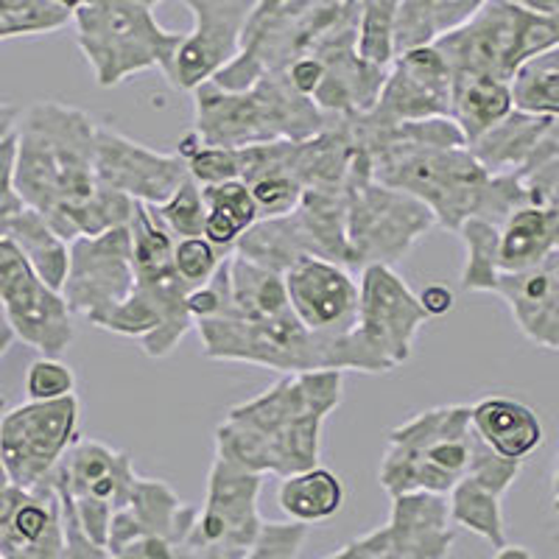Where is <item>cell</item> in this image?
<instances>
[{
  "mask_svg": "<svg viewBox=\"0 0 559 559\" xmlns=\"http://www.w3.org/2000/svg\"><path fill=\"white\" fill-rule=\"evenodd\" d=\"M96 127L84 109L62 102L32 104L14 127L20 197L68 243L132 218V199L109 191L96 174Z\"/></svg>",
  "mask_w": 559,
  "mask_h": 559,
  "instance_id": "obj_1",
  "label": "cell"
},
{
  "mask_svg": "<svg viewBox=\"0 0 559 559\" xmlns=\"http://www.w3.org/2000/svg\"><path fill=\"white\" fill-rule=\"evenodd\" d=\"M344 372L317 369L280 376L266 392L227 412L216 428V456L258 476L317 467L324 419L338 408Z\"/></svg>",
  "mask_w": 559,
  "mask_h": 559,
  "instance_id": "obj_2",
  "label": "cell"
},
{
  "mask_svg": "<svg viewBox=\"0 0 559 559\" xmlns=\"http://www.w3.org/2000/svg\"><path fill=\"white\" fill-rule=\"evenodd\" d=\"M358 26L361 9L356 0H258L236 59L210 82L224 90H243L342 39H358Z\"/></svg>",
  "mask_w": 559,
  "mask_h": 559,
  "instance_id": "obj_3",
  "label": "cell"
},
{
  "mask_svg": "<svg viewBox=\"0 0 559 559\" xmlns=\"http://www.w3.org/2000/svg\"><path fill=\"white\" fill-rule=\"evenodd\" d=\"M134 292L115 308L98 331L138 338L148 358H166L193 328L188 294L193 292L174 269V241L152 204L134 202L129 218Z\"/></svg>",
  "mask_w": 559,
  "mask_h": 559,
  "instance_id": "obj_4",
  "label": "cell"
},
{
  "mask_svg": "<svg viewBox=\"0 0 559 559\" xmlns=\"http://www.w3.org/2000/svg\"><path fill=\"white\" fill-rule=\"evenodd\" d=\"M193 134L204 146L252 148L280 140H308L331 123V115L297 93L283 73L258 79L243 90L204 82L193 90Z\"/></svg>",
  "mask_w": 559,
  "mask_h": 559,
  "instance_id": "obj_5",
  "label": "cell"
},
{
  "mask_svg": "<svg viewBox=\"0 0 559 559\" xmlns=\"http://www.w3.org/2000/svg\"><path fill=\"white\" fill-rule=\"evenodd\" d=\"M218 306L213 317L199 319L193 328L202 338L204 356L210 361L249 364L292 376L333 369V347L338 336H319L294 317L292 306L283 308H236L229 306L222 272L213 274Z\"/></svg>",
  "mask_w": 559,
  "mask_h": 559,
  "instance_id": "obj_6",
  "label": "cell"
},
{
  "mask_svg": "<svg viewBox=\"0 0 559 559\" xmlns=\"http://www.w3.org/2000/svg\"><path fill=\"white\" fill-rule=\"evenodd\" d=\"M159 3L166 0H82L70 23L98 87H118L152 68L171 76L174 57L188 34L159 26L154 14Z\"/></svg>",
  "mask_w": 559,
  "mask_h": 559,
  "instance_id": "obj_7",
  "label": "cell"
},
{
  "mask_svg": "<svg viewBox=\"0 0 559 559\" xmlns=\"http://www.w3.org/2000/svg\"><path fill=\"white\" fill-rule=\"evenodd\" d=\"M473 451L471 406L428 408L389 431L378 478L392 498L448 496L471 471Z\"/></svg>",
  "mask_w": 559,
  "mask_h": 559,
  "instance_id": "obj_8",
  "label": "cell"
},
{
  "mask_svg": "<svg viewBox=\"0 0 559 559\" xmlns=\"http://www.w3.org/2000/svg\"><path fill=\"white\" fill-rule=\"evenodd\" d=\"M428 313L394 266H367L358 274L356 328L336 338L333 369L383 376L412 358Z\"/></svg>",
  "mask_w": 559,
  "mask_h": 559,
  "instance_id": "obj_9",
  "label": "cell"
},
{
  "mask_svg": "<svg viewBox=\"0 0 559 559\" xmlns=\"http://www.w3.org/2000/svg\"><path fill=\"white\" fill-rule=\"evenodd\" d=\"M431 45L451 73H481L512 82L526 59L557 48L559 14L532 12L509 0H484L471 20Z\"/></svg>",
  "mask_w": 559,
  "mask_h": 559,
  "instance_id": "obj_10",
  "label": "cell"
},
{
  "mask_svg": "<svg viewBox=\"0 0 559 559\" xmlns=\"http://www.w3.org/2000/svg\"><path fill=\"white\" fill-rule=\"evenodd\" d=\"M437 227L431 210L372 177L369 157L358 148L347 177V247L353 272L397 266L414 243Z\"/></svg>",
  "mask_w": 559,
  "mask_h": 559,
  "instance_id": "obj_11",
  "label": "cell"
},
{
  "mask_svg": "<svg viewBox=\"0 0 559 559\" xmlns=\"http://www.w3.org/2000/svg\"><path fill=\"white\" fill-rule=\"evenodd\" d=\"M263 476L213 459L207 498L179 546L177 559H243L258 540L263 521L258 512Z\"/></svg>",
  "mask_w": 559,
  "mask_h": 559,
  "instance_id": "obj_12",
  "label": "cell"
},
{
  "mask_svg": "<svg viewBox=\"0 0 559 559\" xmlns=\"http://www.w3.org/2000/svg\"><path fill=\"white\" fill-rule=\"evenodd\" d=\"M51 478L84 537L104 551L109 521L138 481L132 456L96 439H76Z\"/></svg>",
  "mask_w": 559,
  "mask_h": 559,
  "instance_id": "obj_13",
  "label": "cell"
},
{
  "mask_svg": "<svg viewBox=\"0 0 559 559\" xmlns=\"http://www.w3.org/2000/svg\"><path fill=\"white\" fill-rule=\"evenodd\" d=\"M82 403L76 394L62 401H28L0 417V464L14 487L32 489L48 481L64 453L79 439Z\"/></svg>",
  "mask_w": 559,
  "mask_h": 559,
  "instance_id": "obj_14",
  "label": "cell"
},
{
  "mask_svg": "<svg viewBox=\"0 0 559 559\" xmlns=\"http://www.w3.org/2000/svg\"><path fill=\"white\" fill-rule=\"evenodd\" d=\"M134 292L132 236L129 224L70 241L68 277L62 283V299L73 317H84L93 328L123 306Z\"/></svg>",
  "mask_w": 559,
  "mask_h": 559,
  "instance_id": "obj_15",
  "label": "cell"
},
{
  "mask_svg": "<svg viewBox=\"0 0 559 559\" xmlns=\"http://www.w3.org/2000/svg\"><path fill=\"white\" fill-rule=\"evenodd\" d=\"M0 302L14 338L37 349L39 356L62 358L73 342V313L62 299V292L48 286L3 233H0Z\"/></svg>",
  "mask_w": 559,
  "mask_h": 559,
  "instance_id": "obj_16",
  "label": "cell"
},
{
  "mask_svg": "<svg viewBox=\"0 0 559 559\" xmlns=\"http://www.w3.org/2000/svg\"><path fill=\"white\" fill-rule=\"evenodd\" d=\"M376 129L401 127L428 118H451V70L433 45L403 51L386 68L372 109L361 112Z\"/></svg>",
  "mask_w": 559,
  "mask_h": 559,
  "instance_id": "obj_17",
  "label": "cell"
},
{
  "mask_svg": "<svg viewBox=\"0 0 559 559\" xmlns=\"http://www.w3.org/2000/svg\"><path fill=\"white\" fill-rule=\"evenodd\" d=\"M96 174L109 191L152 207L168 202L191 177L179 154L154 152L104 123L96 127Z\"/></svg>",
  "mask_w": 559,
  "mask_h": 559,
  "instance_id": "obj_18",
  "label": "cell"
},
{
  "mask_svg": "<svg viewBox=\"0 0 559 559\" xmlns=\"http://www.w3.org/2000/svg\"><path fill=\"white\" fill-rule=\"evenodd\" d=\"M197 17V28L185 37L171 64L168 82L193 93L227 68L238 53L243 26L258 0H182Z\"/></svg>",
  "mask_w": 559,
  "mask_h": 559,
  "instance_id": "obj_19",
  "label": "cell"
},
{
  "mask_svg": "<svg viewBox=\"0 0 559 559\" xmlns=\"http://www.w3.org/2000/svg\"><path fill=\"white\" fill-rule=\"evenodd\" d=\"M294 317L319 336H344L358 319V280L353 269L324 258H302L283 272Z\"/></svg>",
  "mask_w": 559,
  "mask_h": 559,
  "instance_id": "obj_20",
  "label": "cell"
},
{
  "mask_svg": "<svg viewBox=\"0 0 559 559\" xmlns=\"http://www.w3.org/2000/svg\"><path fill=\"white\" fill-rule=\"evenodd\" d=\"M64 548L62 498L53 478L0 492V559H59Z\"/></svg>",
  "mask_w": 559,
  "mask_h": 559,
  "instance_id": "obj_21",
  "label": "cell"
},
{
  "mask_svg": "<svg viewBox=\"0 0 559 559\" xmlns=\"http://www.w3.org/2000/svg\"><path fill=\"white\" fill-rule=\"evenodd\" d=\"M492 294L507 302L528 342L559 349V249L526 272L501 274Z\"/></svg>",
  "mask_w": 559,
  "mask_h": 559,
  "instance_id": "obj_22",
  "label": "cell"
},
{
  "mask_svg": "<svg viewBox=\"0 0 559 559\" xmlns=\"http://www.w3.org/2000/svg\"><path fill=\"white\" fill-rule=\"evenodd\" d=\"M471 426L484 445L509 462H526L543 445V423L532 406L489 394L471 406Z\"/></svg>",
  "mask_w": 559,
  "mask_h": 559,
  "instance_id": "obj_23",
  "label": "cell"
},
{
  "mask_svg": "<svg viewBox=\"0 0 559 559\" xmlns=\"http://www.w3.org/2000/svg\"><path fill=\"white\" fill-rule=\"evenodd\" d=\"M554 123H557L554 118H540V115L512 109L501 123H496L489 132L473 140L471 152L476 154V159L489 174L521 171L532 159V154L540 148Z\"/></svg>",
  "mask_w": 559,
  "mask_h": 559,
  "instance_id": "obj_24",
  "label": "cell"
},
{
  "mask_svg": "<svg viewBox=\"0 0 559 559\" xmlns=\"http://www.w3.org/2000/svg\"><path fill=\"white\" fill-rule=\"evenodd\" d=\"M512 104L509 82L481 73H451V121L462 129L467 146L501 123Z\"/></svg>",
  "mask_w": 559,
  "mask_h": 559,
  "instance_id": "obj_25",
  "label": "cell"
},
{
  "mask_svg": "<svg viewBox=\"0 0 559 559\" xmlns=\"http://www.w3.org/2000/svg\"><path fill=\"white\" fill-rule=\"evenodd\" d=\"M484 0H401L394 14V57L431 45L481 9Z\"/></svg>",
  "mask_w": 559,
  "mask_h": 559,
  "instance_id": "obj_26",
  "label": "cell"
},
{
  "mask_svg": "<svg viewBox=\"0 0 559 559\" xmlns=\"http://www.w3.org/2000/svg\"><path fill=\"white\" fill-rule=\"evenodd\" d=\"M344 498H347V489L342 478L322 464L280 478L277 507L292 523L311 526V523L331 521L344 507Z\"/></svg>",
  "mask_w": 559,
  "mask_h": 559,
  "instance_id": "obj_27",
  "label": "cell"
},
{
  "mask_svg": "<svg viewBox=\"0 0 559 559\" xmlns=\"http://www.w3.org/2000/svg\"><path fill=\"white\" fill-rule=\"evenodd\" d=\"M0 233L20 249L28 266L39 274L51 288L62 292V283L68 277L70 243L59 236L51 224L39 216L37 210L26 207L23 213L0 227Z\"/></svg>",
  "mask_w": 559,
  "mask_h": 559,
  "instance_id": "obj_28",
  "label": "cell"
},
{
  "mask_svg": "<svg viewBox=\"0 0 559 559\" xmlns=\"http://www.w3.org/2000/svg\"><path fill=\"white\" fill-rule=\"evenodd\" d=\"M204 238L218 249H233L254 224L261 222L258 204L241 179L202 185Z\"/></svg>",
  "mask_w": 559,
  "mask_h": 559,
  "instance_id": "obj_29",
  "label": "cell"
},
{
  "mask_svg": "<svg viewBox=\"0 0 559 559\" xmlns=\"http://www.w3.org/2000/svg\"><path fill=\"white\" fill-rule=\"evenodd\" d=\"M498 233H501L498 236V266H501V274L526 272V269L537 266L543 258H548L557 249L551 222L534 204L518 207L498 227Z\"/></svg>",
  "mask_w": 559,
  "mask_h": 559,
  "instance_id": "obj_30",
  "label": "cell"
},
{
  "mask_svg": "<svg viewBox=\"0 0 559 559\" xmlns=\"http://www.w3.org/2000/svg\"><path fill=\"white\" fill-rule=\"evenodd\" d=\"M501 498L496 489L484 487L473 476H464L448 492V515L467 532L478 534L496 548L507 546V521H503Z\"/></svg>",
  "mask_w": 559,
  "mask_h": 559,
  "instance_id": "obj_31",
  "label": "cell"
},
{
  "mask_svg": "<svg viewBox=\"0 0 559 559\" xmlns=\"http://www.w3.org/2000/svg\"><path fill=\"white\" fill-rule=\"evenodd\" d=\"M518 112L559 121V45L526 59L509 82Z\"/></svg>",
  "mask_w": 559,
  "mask_h": 559,
  "instance_id": "obj_32",
  "label": "cell"
},
{
  "mask_svg": "<svg viewBox=\"0 0 559 559\" xmlns=\"http://www.w3.org/2000/svg\"><path fill=\"white\" fill-rule=\"evenodd\" d=\"M498 227L473 216L459 227V238L467 249V261L462 269V288L464 292L492 294L501 266H498Z\"/></svg>",
  "mask_w": 559,
  "mask_h": 559,
  "instance_id": "obj_33",
  "label": "cell"
},
{
  "mask_svg": "<svg viewBox=\"0 0 559 559\" xmlns=\"http://www.w3.org/2000/svg\"><path fill=\"white\" fill-rule=\"evenodd\" d=\"M518 177H521L526 204L540 207L551 222L554 241L559 249V152L554 148L548 134L540 148L532 154V159L518 171Z\"/></svg>",
  "mask_w": 559,
  "mask_h": 559,
  "instance_id": "obj_34",
  "label": "cell"
},
{
  "mask_svg": "<svg viewBox=\"0 0 559 559\" xmlns=\"http://www.w3.org/2000/svg\"><path fill=\"white\" fill-rule=\"evenodd\" d=\"M361 9V26H358V57L378 68H389L394 59V14L401 0H356Z\"/></svg>",
  "mask_w": 559,
  "mask_h": 559,
  "instance_id": "obj_35",
  "label": "cell"
},
{
  "mask_svg": "<svg viewBox=\"0 0 559 559\" xmlns=\"http://www.w3.org/2000/svg\"><path fill=\"white\" fill-rule=\"evenodd\" d=\"M70 12L51 0H0V43L9 37H34L64 28Z\"/></svg>",
  "mask_w": 559,
  "mask_h": 559,
  "instance_id": "obj_36",
  "label": "cell"
},
{
  "mask_svg": "<svg viewBox=\"0 0 559 559\" xmlns=\"http://www.w3.org/2000/svg\"><path fill=\"white\" fill-rule=\"evenodd\" d=\"M163 227L171 233L174 238H199L204 236V197L202 185L193 177L185 179L168 202L154 207Z\"/></svg>",
  "mask_w": 559,
  "mask_h": 559,
  "instance_id": "obj_37",
  "label": "cell"
},
{
  "mask_svg": "<svg viewBox=\"0 0 559 559\" xmlns=\"http://www.w3.org/2000/svg\"><path fill=\"white\" fill-rule=\"evenodd\" d=\"M233 249H218L207 238H177L174 241V269L191 288L204 286L218 272L222 261Z\"/></svg>",
  "mask_w": 559,
  "mask_h": 559,
  "instance_id": "obj_38",
  "label": "cell"
},
{
  "mask_svg": "<svg viewBox=\"0 0 559 559\" xmlns=\"http://www.w3.org/2000/svg\"><path fill=\"white\" fill-rule=\"evenodd\" d=\"M28 401H62L76 394V376L62 358L39 356L26 372Z\"/></svg>",
  "mask_w": 559,
  "mask_h": 559,
  "instance_id": "obj_39",
  "label": "cell"
},
{
  "mask_svg": "<svg viewBox=\"0 0 559 559\" xmlns=\"http://www.w3.org/2000/svg\"><path fill=\"white\" fill-rule=\"evenodd\" d=\"M302 543H306L302 523H263L258 540L243 559H297Z\"/></svg>",
  "mask_w": 559,
  "mask_h": 559,
  "instance_id": "obj_40",
  "label": "cell"
},
{
  "mask_svg": "<svg viewBox=\"0 0 559 559\" xmlns=\"http://www.w3.org/2000/svg\"><path fill=\"white\" fill-rule=\"evenodd\" d=\"M14 163H17V138L12 132L0 140V227L26 210L14 182Z\"/></svg>",
  "mask_w": 559,
  "mask_h": 559,
  "instance_id": "obj_41",
  "label": "cell"
},
{
  "mask_svg": "<svg viewBox=\"0 0 559 559\" xmlns=\"http://www.w3.org/2000/svg\"><path fill=\"white\" fill-rule=\"evenodd\" d=\"M417 299H419V306H423V311L428 313V319L445 317V313L453 308V292L448 286H439V283L423 288V292L417 294Z\"/></svg>",
  "mask_w": 559,
  "mask_h": 559,
  "instance_id": "obj_42",
  "label": "cell"
},
{
  "mask_svg": "<svg viewBox=\"0 0 559 559\" xmlns=\"http://www.w3.org/2000/svg\"><path fill=\"white\" fill-rule=\"evenodd\" d=\"M509 3H518V7L540 14H559V0H509Z\"/></svg>",
  "mask_w": 559,
  "mask_h": 559,
  "instance_id": "obj_43",
  "label": "cell"
},
{
  "mask_svg": "<svg viewBox=\"0 0 559 559\" xmlns=\"http://www.w3.org/2000/svg\"><path fill=\"white\" fill-rule=\"evenodd\" d=\"M492 559H534V554L528 551L526 546H501V548H496V557Z\"/></svg>",
  "mask_w": 559,
  "mask_h": 559,
  "instance_id": "obj_44",
  "label": "cell"
},
{
  "mask_svg": "<svg viewBox=\"0 0 559 559\" xmlns=\"http://www.w3.org/2000/svg\"><path fill=\"white\" fill-rule=\"evenodd\" d=\"M548 140H551V143H554V148H557V152H559V121L554 123V127H551V132H548Z\"/></svg>",
  "mask_w": 559,
  "mask_h": 559,
  "instance_id": "obj_45",
  "label": "cell"
},
{
  "mask_svg": "<svg viewBox=\"0 0 559 559\" xmlns=\"http://www.w3.org/2000/svg\"><path fill=\"white\" fill-rule=\"evenodd\" d=\"M9 484H12V481H9L7 471H3V464H0V492H3V489H7V487H9Z\"/></svg>",
  "mask_w": 559,
  "mask_h": 559,
  "instance_id": "obj_46",
  "label": "cell"
},
{
  "mask_svg": "<svg viewBox=\"0 0 559 559\" xmlns=\"http://www.w3.org/2000/svg\"><path fill=\"white\" fill-rule=\"evenodd\" d=\"M554 498H559V462H557V473H554Z\"/></svg>",
  "mask_w": 559,
  "mask_h": 559,
  "instance_id": "obj_47",
  "label": "cell"
},
{
  "mask_svg": "<svg viewBox=\"0 0 559 559\" xmlns=\"http://www.w3.org/2000/svg\"><path fill=\"white\" fill-rule=\"evenodd\" d=\"M0 324H9L7 322V311H3V302H0Z\"/></svg>",
  "mask_w": 559,
  "mask_h": 559,
  "instance_id": "obj_48",
  "label": "cell"
}]
</instances>
